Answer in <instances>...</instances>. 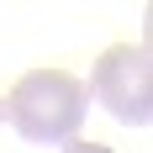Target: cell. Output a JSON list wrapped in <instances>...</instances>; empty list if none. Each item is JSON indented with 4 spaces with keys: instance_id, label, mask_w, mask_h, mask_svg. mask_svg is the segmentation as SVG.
<instances>
[{
    "instance_id": "obj_3",
    "label": "cell",
    "mask_w": 153,
    "mask_h": 153,
    "mask_svg": "<svg viewBox=\"0 0 153 153\" xmlns=\"http://www.w3.org/2000/svg\"><path fill=\"white\" fill-rule=\"evenodd\" d=\"M63 153H111V148L95 143V137H74V143H63Z\"/></svg>"
},
{
    "instance_id": "obj_1",
    "label": "cell",
    "mask_w": 153,
    "mask_h": 153,
    "mask_svg": "<svg viewBox=\"0 0 153 153\" xmlns=\"http://www.w3.org/2000/svg\"><path fill=\"white\" fill-rule=\"evenodd\" d=\"M85 111H90L85 79L63 74V69H32L0 100V116L27 143H74V132L85 127Z\"/></svg>"
},
{
    "instance_id": "obj_2",
    "label": "cell",
    "mask_w": 153,
    "mask_h": 153,
    "mask_svg": "<svg viewBox=\"0 0 153 153\" xmlns=\"http://www.w3.org/2000/svg\"><path fill=\"white\" fill-rule=\"evenodd\" d=\"M85 90H90L122 127H148L153 122V63H148V48L143 42L106 48Z\"/></svg>"
}]
</instances>
